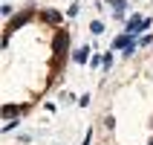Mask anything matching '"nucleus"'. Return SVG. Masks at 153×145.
<instances>
[{
    "instance_id": "nucleus-4",
    "label": "nucleus",
    "mask_w": 153,
    "mask_h": 145,
    "mask_svg": "<svg viewBox=\"0 0 153 145\" xmlns=\"http://www.w3.org/2000/svg\"><path fill=\"white\" fill-rule=\"evenodd\" d=\"M130 44H133V38H130V35L124 32V35H119V38H116V41H113V47H116V50H127Z\"/></svg>"
},
{
    "instance_id": "nucleus-7",
    "label": "nucleus",
    "mask_w": 153,
    "mask_h": 145,
    "mask_svg": "<svg viewBox=\"0 0 153 145\" xmlns=\"http://www.w3.org/2000/svg\"><path fill=\"white\" fill-rule=\"evenodd\" d=\"M41 17L46 20V23H61V12H55V9H46Z\"/></svg>"
},
{
    "instance_id": "nucleus-2",
    "label": "nucleus",
    "mask_w": 153,
    "mask_h": 145,
    "mask_svg": "<svg viewBox=\"0 0 153 145\" xmlns=\"http://www.w3.org/2000/svg\"><path fill=\"white\" fill-rule=\"evenodd\" d=\"M32 15H35L32 9H26V12H20V15H17L15 20H12V23H9V29H6V35H3V44H9V35L15 32V29H20V26H23V23H29V20H32Z\"/></svg>"
},
{
    "instance_id": "nucleus-11",
    "label": "nucleus",
    "mask_w": 153,
    "mask_h": 145,
    "mask_svg": "<svg viewBox=\"0 0 153 145\" xmlns=\"http://www.w3.org/2000/svg\"><path fill=\"white\" fill-rule=\"evenodd\" d=\"M67 15H69V17H75V15H78V3H72V6L67 9Z\"/></svg>"
},
{
    "instance_id": "nucleus-6",
    "label": "nucleus",
    "mask_w": 153,
    "mask_h": 145,
    "mask_svg": "<svg viewBox=\"0 0 153 145\" xmlns=\"http://www.w3.org/2000/svg\"><path fill=\"white\" fill-rule=\"evenodd\" d=\"M107 6H113V12H116V17H124V0H107Z\"/></svg>"
},
{
    "instance_id": "nucleus-3",
    "label": "nucleus",
    "mask_w": 153,
    "mask_h": 145,
    "mask_svg": "<svg viewBox=\"0 0 153 145\" xmlns=\"http://www.w3.org/2000/svg\"><path fill=\"white\" fill-rule=\"evenodd\" d=\"M150 23H153L150 17H139V15H133V17L127 20V35H139L142 29H150Z\"/></svg>"
},
{
    "instance_id": "nucleus-1",
    "label": "nucleus",
    "mask_w": 153,
    "mask_h": 145,
    "mask_svg": "<svg viewBox=\"0 0 153 145\" xmlns=\"http://www.w3.org/2000/svg\"><path fill=\"white\" fill-rule=\"evenodd\" d=\"M67 47H69V32H67V29L55 32V41H52V52H55L61 61H64V52H67Z\"/></svg>"
},
{
    "instance_id": "nucleus-12",
    "label": "nucleus",
    "mask_w": 153,
    "mask_h": 145,
    "mask_svg": "<svg viewBox=\"0 0 153 145\" xmlns=\"http://www.w3.org/2000/svg\"><path fill=\"white\" fill-rule=\"evenodd\" d=\"M147 145H153V139H150V142H147Z\"/></svg>"
},
{
    "instance_id": "nucleus-10",
    "label": "nucleus",
    "mask_w": 153,
    "mask_h": 145,
    "mask_svg": "<svg viewBox=\"0 0 153 145\" xmlns=\"http://www.w3.org/2000/svg\"><path fill=\"white\" fill-rule=\"evenodd\" d=\"M101 67H104V70H110V67H113V55H110V52H107V55H104V61H101Z\"/></svg>"
},
{
    "instance_id": "nucleus-5",
    "label": "nucleus",
    "mask_w": 153,
    "mask_h": 145,
    "mask_svg": "<svg viewBox=\"0 0 153 145\" xmlns=\"http://www.w3.org/2000/svg\"><path fill=\"white\" fill-rule=\"evenodd\" d=\"M72 61H78V64H84V61H90V47H81V50H75V55H72Z\"/></svg>"
},
{
    "instance_id": "nucleus-9",
    "label": "nucleus",
    "mask_w": 153,
    "mask_h": 145,
    "mask_svg": "<svg viewBox=\"0 0 153 145\" xmlns=\"http://www.w3.org/2000/svg\"><path fill=\"white\" fill-rule=\"evenodd\" d=\"M90 32H93V35H101L104 32V23H101V20H93V23H90Z\"/></svg>"
},
{
    "instance_id": "nucleus-8",
    "label": "nucleus",
    "mask_w": 153,
    "mask_h": 145,
    "mask_svg": "<svg viewBox=\"0 0 153 145\" xmlns=\"http://www.w3.org/2000/svg\"><path fill=\"white\" fill-rule=\"evenodd\" d=\"M20 110H23V107H15V104H3V116H6V119H9V116H17Z\"/></svg>"
}]
</instances>
